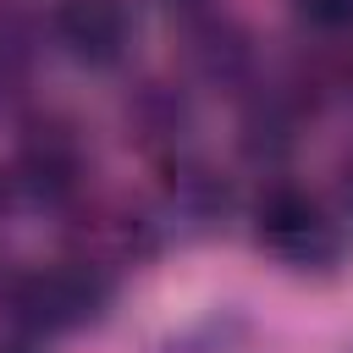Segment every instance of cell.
<instances>
[{"instance_id":"cell-1","label":"cell","mask_w":353,"mask_h":353,"mask_svg":"<svg viewBox=\"0 0 353 353\" xmlns=\"http://www.w3.org/2000/svg\"><path fill=\"white\" fill-rule=\"evenodd\" d=\"M254 232L270 254L292 259V265H325L336 259V226L325 221L320 199L303 193V188H270L254 210Z\"/></svg>"},{"instance_id":"cell-6","label":"cell","mask_w":353,"mask_h":353,"mask_svg":"<svg viewBox=\"0 0 353 353\" xmlns=\"http://www.w3.org/2000/svg\"><path fill=\"white\" fill-rule=\"evenodd\" d=\"M342 188H347V204H353V160H347V176H342Z\"/></svg>"},{"instance_id":"cell-5","label":"cell","mask_w":353,"mask_h":353,"mask_svg":"<svg viewBox=\"0 0 353 353\" xmlns=\"http://www.w3.org/2000/svg\"><path fill=\"white\" fill-rule=\"evenodd\" d=\"M298 17L314 28H347L353 22V0H298Z\"/></svg>"},{"instance_id":"cell-3","label":"cell","mask_w":353,"mask_h":353,"mask_svg":"<svg viewBox=\"0 0 353 353\" xmlns=\"http://www.w3.org/2000/svg\"><path fill=\"white\" fill-rule=\"evenodd\" d=\"M50 28H55V39L66 44V55H77L83 66H110V61H121L127 33H132L121 0H55Z\"/></svg>"},{"instance_id":"cell-4","label":"cell","mask_w":353,"mask_h":353,"mask_svg":"<svg viewBox=\"0 0 353 353\" xmlns=\"http://www.w3.org/2000/svg\"><path fill=\"white\" fill-rule=\"evenodd\" d=\"M83 176V160H77V143L72 132L61 127H33L28 143H22V182L39 193V199H66Z\"/></svg>"},{"instance_id":"cell-7","label":"cell","mask_w":353,"mask_h":353,"mask_svg":"<svg viewBox=\"0 0 353 353\" xmlns=\"http://www.w3.org/2000/svg\"><path fill=\"white\" fill-rule=\"evenodd\" d=\"M0 215H6V182H0Z\"/></svg>"},{"instance_id":"cell-2","label":"cell","mask_w":353,"mask_h":353,"mask_svg":"<svg viewBox=\"0 0 353 353\" xmlns=\"http://www.w3.org/2000/svg\"><path fill=\"white\" fill-rule=\"evenodd\" d=\"M99 303H105V281L83 265L39 270V276H22L11 287V314L33 331H66V325L88 320Z\"/></svg>"}]
</instances>
